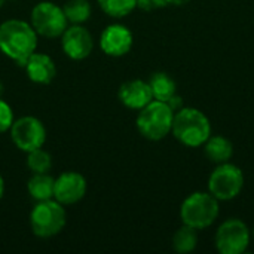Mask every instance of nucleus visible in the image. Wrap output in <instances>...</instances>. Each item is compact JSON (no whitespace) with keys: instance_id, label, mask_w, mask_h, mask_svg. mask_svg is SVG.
Returning a JSON list of instances; mask_svg holds the SVG:
<instances>
[{"instance_id":"bb28decb","label":"nucleus","mask_w":254,"mask_h":254,"mask_svg":"<svg viewBox=\"0 0 254 254\" xmlns=\"http://www.w3.org/2000/svg\"><path fill=\"white\" fill-rule=\"evenodd\" d=\"M1 94H3V83L0 82V97H1Z\"/></svg>"},{"instance_id":"6e6552de","label":"nucleus","mask_w":254,"mask_h":254,"mask_svg":"<svg viewBox=\"0 0 254 254\" xmlns=\"http://www.w3.org/2000/svg\"><path fill=\"white\" fill-rule=\"evenodd\" d=\"M214 244L222 254H241L250 246L249 226L240 219L225 220L216 231Z\"/></svg>"},{"instance_id":"f03ea898","label":"nucleus","mask_w":254,"mask_h":254,"mask_svg":"<svg viewBox=\"0 0 254 254\" xmlns=\"http://www.w3.org/2000/svg\"><path fill=\"white\" fill-rule=\"evenodd\" d=\"M173 135L186 147H199L211 135L210 119L195 107H182L174 113Z\"/></svg>"},{"instance_id":"f3484780","label":"nucleus","mask_w":254,"mask_h":254,"mask_svg":"<svg viewBox=\"0 0 254 254\" xmlns=\"http://www.w3.org/2000/svg\"><path fill=\"white\" fill-rule=\"evenodd\" d=\"M149 85L152 89L153 100L167 103L174 94H177V85L174 79L165 71H156L150 76Z\"/></svg>"},{"instance_id":"7ed1b4c3","label":"nucleus","mask_w":254,"mask_h":254,"mask_svg":"<svg viewBox=\"0 0 254 254\" xmlns=\"http://www.w3.org/2000/svg\"><path fill=\"white\" fill-rule=\"evenodd\" d=\"M219 201L210 192H193L180 205V219L196 231L210 228L219 217Z\"/></svg>"},{"instance_id":"cd10ccee","label":"nucleus","mask_w":254,"mask_h":254,"mask_svg":"<svg viewBox=\"0 0 254 254\" xmlns=\"http://www.w3.org/2000/svg\"><path fill=\"white\" fill-rule=\"evenodd\" d=\"M6 1H7V0H0V7H3V4H4Z\"/></svg>"},{"instance_id":"393cba45","label":"nucleus","mask_w":254,"mask_h":254,"mask_svg":"<svg viewBox=\"0 0 254 254\" xmlns=\"http://www.w3.org/2000/svg\"><path fill=\"white\" fill-rule=\"evenodd\" d=\"M190 0H167L168 4H174V6H183L186 3H189Z\"/></svg>"},{"instance_id":"aec40b11","label":"nucleus","mask_w":254,"mask_h":254,"mask_svg":"<svg viewBox=\"0 0 254 254\" xmlns=\"http://www.w3.org/2000/svg\"><path fill=\"white\" fill-rule=\"evenodd\" d=\"M101 10L112 18H124L137 7V0H97Z\"/></svg>"},{"instance_id":"b1692460","label":"nucleus","mask_w":254,"mask_h":254,"mask_svg":"<svg viewBox=\"0 0 254 254\" xmlns=\"http://www.w3.org/2000/svg\"><path fill=\"white\" fill-rule=\"evenodd\" d=\"M167 104L173 109V112L176 113L177 110H180L182 107H183V100H182V97L179 95V94H174L168 101H167Z\"/></svg>"},{"instance_id":"f8f14e48","label":"nucleus","mask_w":254,"mask_h":254,"mask_svg":"<svg viewBox=\"0 0 254 254\" xmlns=\"http://www.w3.org/2000/svg\"><path fill=\"white\" fill-rule=\"evenodd\" d=\"M134 43L131 30L122 24L107 25L100 36V48L109 57H124L127 55Z\"/></svg>"},{"instance_id":"9d476101","label":"nucleus","mask_w":254,"mask_h":254,"mask_svg":"<svg viewBox=\"0 0 254 254\" xmlns=\"http://www.w3.org/2000/svg\"><path fill=\"white\" fill-rule=\"evenodd\" d=\"M63 52L74 61L85 60L94 49V39L82 24H71L61 34Z\"/></svg>"},{"instance_id":"4468645a","label":"nucleus","mask_w":254,"mask_h":254,"mask_svg":"<svg viewBox=\"0 0 254 254\" xmlns=\"http://www.w3.org/2000/svg\"><path fill=\"white\" fill-rule=\"evenodd\" d=\"M28 79L39 85H49L57 76V65L54 60L40 52H33L24 64Z\"/></svg>"},{"instance_id":"dca6fc26","label":"nucleus","mask_w":254,"mask_h":254,"mask_svg":"<svg viewBox=\"0 0 254 254\" xmlns=\"http://www.w3.org/2000/svg\"><path fill=\"white\" fill-rule=\"evenodd\" d=\"M54 186H55V179L51 177L48 173L33 174V177L27 183L30 196L37 202L54 199Z\"/></svg>"},{"instance_id":"0eeeda50","label":"nucleus","mask_w":254,"mask_h":254,"mask_svg":"<svg viewBox=\"0 0 254 254\" xmlns=\"http://www.w3.org/2000/svg\"><path fill=\"white\" fill-rule=\"evenodd\" d=\"M30 24L34 31L48 39L61 37L68 27V21L61 6L54 1L37 3L30 13Z\"/></svg>"},{"instance_id":"4be33fe9","label":"nucleus","mask_w":254,"mask_h":254,"mask_svg":"<svg viewBox=\"0 0 254 254\" xmlns=\"http://www.w3.org/2000/svg\"><path fill=\"white\" fill-rule=\"evenodd\" d=\"M13 112H12V107L3 101L0 98V134L6 132L10 129L12 124H13Z\"/></svg>"},{"instance_id":"5701e85b","label":"nucleus","mask_w":254,"mask_h":254,"mask_svg":"<svg viewBox=\"0 0 254 254\" xmlns=\"http://www.w3.org/2000/svg\"><path fill=\"white\" fill-rule=\"evenodd\" d=\"M168 6L167 0H137V7L146 12L159 9V7H165Z\"/></svg>"},{"instance_id":"423d86ee","label":"nucleus","mask_w":254,"mask_h":254,"mask_svg":"<svg viewBox=\"0 0 254 254\" xmlns=\"http://www.w3.org/2000/svg\"><path fill=\"white\" fill-rule=\"evenodd\" d=\"M244 189L243 170L231 162L217 164L208 177V192L217 201L235 199Z\"/></svg>"},{"instance_id":"a878e982","label":"nucleus","mask_w":254,"mask_h":254,"mask_svg":"<svg viewBox=\"0 0 254 254\" xmlns=\"http://www.w3.org/2000/svg\"><path fill=\"white\" fill-rule=\"evenodd\" d=\"M3 193H4V180H3V177L0 176V199L3 198Z\"/></svg>"},{"instance_id":"c85d7f7f","label":"nucleus","mask_w":254,"mask_h":254,"mask_svg":"<svg viewBox=\"0 0 254 254\" xmlns=\"http://www.w3.org/2000/svg\"><path fill=\"white\" fill-rule=\"evenodd\" d=\"M253 235H254V229H253Z\"/></svg>"},{"instance_id":"9b49d317","label":"nucleus","mask_w":254,"mask_h":254,"mask_svg":"<svg viewBox=\"0 0 254 254\" xmlns=\"http://www.w3.org/2000/svg\"><path fill=\"white\" fill-rule=\"evenodd\" d=\"M86 193V180L80 173L65 171L55 179L54 199L63 205H71L83 199Z\"/></svg>"},{"instance_id":"a211bd4d","label":"nucleus","mask_w":254,"mask_h":254,"mask_svg":"<svg viewBox=\"0 0 254 254\" xmlns=\"http://www.w3.org/2000/svg\"><path fill=\"white\" fill-rule=\"evenodd\" d=\"M198 246V234L196 229L183 225L176 231L173 235V249L180 254H186L193 252Z\"/></svg>"},{"instance_id":"20e7f679","label":"nucleus","mask_w":254,"mask_h":254,"mask_svg":"<svg viewBox=\"0 0 254 254\" xmlns=\"http://www.w3.org/2000/svg\"><path fill=\"white\" fill-rule=\"evenodd\" d=\"M173 119L174 112L167 103L152 100L146 107L138 110L135 125L144 138L150 141H159L171 132Z\"/></svg>"},{"instance_id":"2eb2a0df","label":"nucleus","mask_w":254,"mask_h":254,"mask_svg":"<svg viewBox=\"0 0 254 254\" xmlns=\"http://www.w3.org/2000/svg\"><path fill=\"white\" fill-rule=\"evenodd\" d=\"M204 153L214 164L229 162L234 156V144L225 135H210L204 143Z\"/></svg>"},{"instance_id":"6ab92c4d","label":"nucleus","mask_w":254,"mask_h":254,"mask_svg":"<svg viewBox=\"0 0 254 254\" xmlns=\"http://www.w3.org/2000/svg\"><path fill=\"white\" fill-rule=\"evenodd\" d=\"M63 10L68 24H83L92 13L91 3L88 0H67Z\"/></svg>"},{"instance_id":"412c9836","label":"nucleus","mask_w":254,"mask_h":254,"mask_svg":"<svg viewBox=\"0 0 254 254\" xmlns=\"http://www.w3.org/2000/svg\"><path fill=\"white\" fill-rule=\"evenodd\" d=\"M27 167L30 168V171L33 174L48 173L52 168V158L42 147L36 149V150H31V152L27 153Z\"/></svg>"},{"instance_id":"39448f33","label":"nucleus","mask_w":254,"mask_h":254,"mask_svg":"<svg viewBox=\"0 0 254 254\" xmlns=\"http://www.w3.org/2000/svg\"><path fill=\"white\" fill-rule=\"evenodd\" d=\"M67 222V214L63 207L55 199L40 201L30 213V226L36 237L52 238L58 235Z\"/></svg>"},{"instance_id":"ddd939ff","label":"nucleus","mask_w":254,"mask_h":254,"mask_svg":"<svg viewBox=\"0 0 254 254\" xmlns=\"http://www.w3.org/2000/svg\"><path fill=\"white\" fill-rule=\"evenodd\" d=\"M118 97L121 103L131 110H141L153 100L149 82H144L141 79H132L122 83Z\"/></svg>"},{"instance_id":"f257e3e1","label":"nucleus","mask_w":254,"mask_h":254,"mask_svg":"<svg viewBox=\"0 0 254 254\" xmlns=\"http://www.w3.org/2000/svg\"><path fill=\"white\" fill-rule=\"evenodd\" d=\"M36 48L37 33L30 22L22 19H7L0 24V51L19 67H24Z\"/></svg>"},{"instance_id":"1a4fd4ad","label":"nucleus","mask_w":254,"mask_h":254,"mask_svg":"<svg viewBox=\"0 0 254 254\" xmlns=\"http://www.w3.org/2000/svg\"><path fill=\"white\" fill-rule=\"evenodd\" d=\"M9 131L13 144L25 153L43 147L46 141V129L34 116H24L13 121Z\"/></svg>"}]
</instances>
